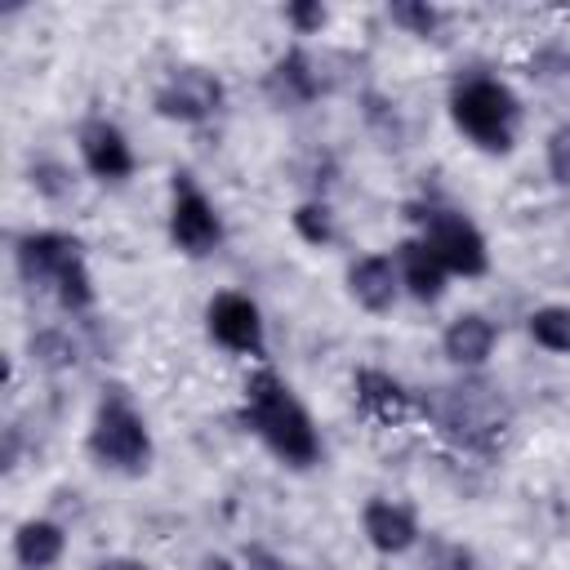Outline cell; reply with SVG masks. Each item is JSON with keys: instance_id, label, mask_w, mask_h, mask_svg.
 Masks as SVG:
<instances>
[{"instance_id": "cell-1", "label": "cell", "mask_w": 570, "mask_h": 570, "mask_svg": "<svg viewBox=\"0 0 570 570\" xmlns=\"http://www.w3.org/2000/svg\"><path fill=\"white\" fill-rule=\"evenodd\" d=\"M240 423L285 463V468H316L325 445L307 414V405L294 396V387L272 370L258 365L240 387Z\"/></svg>"}, {"instance_id": "cell-2", "label": "cell", "mask_w": 570, "mask_h": 570, "mask_svg": "<svg viewBox=\"0 0 570 570\" xmlns=\"http://www.w3.org/2000/svg\"><path fill=\"white\" fill-rule=\"evenodd\" d=\"M13 267L27 289L49 294L67 316H85L98 298L85 240L62 227H36L13 240Z\"/></svg>"}, {"instance_id": "cell-3", "label": "cell", "mask_w": 570, "mask_h": 570, "mask_svg": "<svg viewBox=\"0 0 570 570\" xmlns=\"http://www.w3.org/2000/svg\"><path fill=\"white\" fill-rule=\"evenodd\" d=\"M450 120L454 129L485 156H508L521 129V98L499 76H463L450 89Z\"/></svg>"}, {"instance_id": "cell-4", "label": "cell", "mask_w": 570, "mask_h": 570, "mask_svg": "<svg viewBox=\"0 0 570 570\" xmlns=\"http://www.w3.org/2000/svg\"><path fill=\"white\" fill-rule=\"evenodd\" d=\"M85 450L102 472H116V476H142L151 468L156 441H151V428H147L142 410L129 401L125 387H107L102 401L94 405Z\"/></svg>"}, {"instance_id": "cell-5", "label": "cell", "mask_w": 570, "mask_h": 570, "mask_svg": "<svg viewBox=\"0 0 570 570\" xmlns=\"http://www.w3.org/2000/svg\"><path fill=\"white\" fill-rule=\"evenodd\" d=\"M436 392L441 396H436L432 414H436V423H441L445 436H454L459 445H468L476 454H490L503 441V432L512 423V410L499 396V387H490L481 379H463V383L436 387Z\"/></svg>"}, {"instance_id": "cell-6", "label": "cell", "mask_w": 570, "mask_h": 570, "mask_svg": "<svg viewBox=\"0 0 570 570\" xmlns=\"http://www.w3.org/2000/svg\"><path fill=\"white\" fill-rule=\"evenodd\" d=\"M414 218H419V236L436 249V258L445 263L450 276L476 281V276L490 272V240H485V232H481L463 209L423 205Z\"/></svg>"}, {"instance_id": "cell-7", "label": "cell", "mask_w": 570, "mask_h": 570, "mask_svg": "<svg viewBox=\"0 0 570 570\" xmlns=\"http://www.w3.org/2000/svg\"><path fill=\"white\" fill-rule=\"evenodd\" d=\"M165 232H169V245L178 254H187V258H209L227 240V227H223L218 205L196 187L191 174H174Z\"/></svg>"}, {"instance_id": "cell-8", "label": "cell", "mask_w": 570, "mask_h": 570, "mask_svg": "<svg viewBox=\"0 0 570 570\" xmlns=\"http://www.w3.org/2000/svg\"><path fill=\"white\" fill-rule=\"evenodd\" d=\"M223 107H227V85L205 67H174L151 94V111L174 125H205Z\"/></svg>"}, {"instance_id": "cell-9", "label": "cell", "mask_w": 570, "mask_h": 570, "mask_svg": "<svg viewBox=\"0 0 570 570\" xmlns=\"http://www.w3.org/2000/svg\"><path fill=\"white\" fill-rule=\"evenodd\" d=\"M205 334L232 352V356H249L263 365L267 356V325H263V312L249 294L240 289H218L209 303H205Z\"/></svg>"}, {"instance_id": "cell-10", "label": "cell", "mask_w": 570, "mask_h": 570, "mask_svg": "<svg viewBox=\"0 0 570 570\" xmlns=\"http://www.w3.org/2000/svg\"><path fill=\"white\" fill-rule=\"evenodd\" d=\"M76 151H80V165L98 183H125L138 169V156H134L129 134L116 120H107V116H85L76 125Z\"/></svg>"}, {"instance_id": "cell-11", "label": "cell", "mask_w": 570, "mask_h": 570, "mask_svg": "<svg viewBox=\"0 0 570 570\" xmlns=\"http://www.w3.org/2000/svg\"><path fill=\"white\" fill-rule=\"evenodd\" d=\"M361 534L365 543L379 552V557H405L423 543V525H419V512L401 499H387V494H374L365 499L361 508Z\"/></svg>"}, {"instance_id": "cell-12", "label": "cell", "mask_w": 570, "mask_h": 570, "mask_svg": "<svg viewBox=\"0 0 570 570\" xmlns=\"http://www.w3.org/2000/svg\"><path fill=\"white\" fill-rule=\"evenodd\" d=\"M321 89H325L321 62H316L303 45H289V49L267 67V76H263V94H267L272 107H281V111H298V107L316 102Z\"/></svg>"}, {"instance_id": "cell-13", "label": "cell", "mask_w": 570, "mask_h": 570, "mask_svg": "<svg viewBox=\"0 0 570 570\" xmlns=\"http://www.w3.org/2000/svg\"><path fill=\"white\" fill-rule=\"evenodd\" d=\"M343 285H347V298L370 312V316H383L401 303V272H396V258L392 254H356L343 272Z\"/></svg>"}, {"instance_id": "cell-14", "label": "cell", "mask_w": 570, "mask_h": 570, "mask_svg": "<svg viewBox=\"0 0 570 570\" xmlns=\"http://www.w3.org/2000/svg\"><path fill=\"white\" fill-rule=\"evenodd\" d=\"M352 401H356V414L379 428H401L414 414V396L405 392V383L374 365H361L352 374Z\"/></svg>"}, {"instance_id": "cell-15", "label": "cell", "mask_w": 570, "mask_h": 570, "mask_svg": "<svg viewBox=\"0 0 570 570\" xmlns=\"http://www.w3.org/2000/svg\"><path fill=\"white\" fill-rule=\"evenodd\" d=\"M392 258H396V272H401V289H405L414 303L432 307V303L445 298V289H450V272H445V263L436 258V249H432L419 232L405 236V240L392 249Z\"/></svg>"}, {"instance_id": "cell-16", "label": "cell", "mask_w": 570, "mask_h": 570, "mask_svg": "<svg viewBox=\"0 0 570 570\" xmlns=\"http://www.w3.org/2000/svg\"><path fill=\"white\" fill-rule=\"evenodd\" d=\"M494 343H499V330L485 312H459L441 330V356L463 374L481 370L494 356Z\"/></svg>"}, {"instance_id": "cell-17", "label": "cell", "mask_w": 570, "mask_h": 570, "mask_svg": "<svg viewBox=\"0 0 570 570\" xmlns=\"http://www.w3.org/2000/svg\"><path fill=\"white\" fill-rule=\"evenodd\" d=\"M9 548H13V561L22 570H53L67 552V530L53 517H27L13 525Z\"/></svg>"}, {"instance_id": "cell-18", "label": "cell", "mask_w": 570, "mask_h": 570, "mask_svg": "<svg viewBox=\"0 0 570 570\" xmlns=\"http://www.w3.org/2000/svg\"><path fill=\"white\" fill-rule=\"evenodd\" d=\"M27 356H31L36 370H45V374H62V370H71V365L80 361V343L71 338V330H62V325H45V330L27 334Z\"/></svg>"}, {"instance_id": "cell-19", "label": "cell", "mask_w": 570, "mask_h": 570, "mask_svg": "<svg viewBox=\"0 0 570 570\" xmlns=\"http://www.w3.org/2000/svg\"><path fill=\"white\" fill-rule=\"evenodd\" d=\"M525 334L534 338V347L566 356L570 352V307L566 303H543L525 316Z\"/></svg>"}, {"instance_id": "cell-20", "label": "cell", "mask_w": 570, "mask_h": 570, "mask_svg": "<svg viewBox=\"0 0 570 570\" xmlns=\"http://www.w3.org/2000/svg\"><path fill=\"white\" fill-rule=\"evenodd\" d=\"M289 227H294V236H298L303 245H312V249H325V245L338 236L334 209H330L325 200H298L294 214H289Z\"/></svg>"}, {"instance_id": "cell-21", "label": "cell", "mask_w": 570, "mask_h": 570, "mask_svg": "<svg viewBox=\"0 0 570 570\" xmlns=\"http://www.w3.org/2000/svg\"><path fill=\"white\" fill-rule=\"evenodd\" d=\"M419 570H476V552L450 534H423Z\"/></svg>"}, {"instance_id": "cell-22", "label": "cell", "mask_w": 570, "mask_h": 570, "mask_svg": "<svg viewBox=\"0 0 570 570\" xmlns=\"http://www.w3.org/2000/svg\"><path fill=\"white\" fill-rule=\"evenodd\" d=\"M27 178H31V191H36L40 200H67V196L76 191V169H71L67 160H58V156L31 160Z\"/></svg>"}, {"instance_id": "cell-23", "label": "cell", "mask_w": 570, "mask_h": 570, "mask_svg": "<svg viewBox=\"0 0 570 570\" xmlns=\"http://www.w3.org/2000/svg\"><path fill=\"white\" fill-rule=\"evenodd\" d=\"M387 18H392L405 36H419V40H432L436 27H441V9L428 4V0H396V4H387Z\"/></svg>"}, {"instance_id": "cell-24", "label": "cell", "mask_w": 570, "mask_h": 570, "mask_svg": "<svg viewBox=\"0 0 570 570\" xmlns=\"http://www.w3.org/2000/svg\"><path fill=\"white\" fill-rule=\"evenodd\" d=\"M543 165L557 187H570V120H557L543 138Z\"/></svg>"}, {"instance_id": "cell-25", "label": "cell", "mask_w": 570, "mask_h": 570, "mask_svg": "<svg viewBox=\"0 0 570 570\" xmlns=\"http://www.w3.org/2000/svg\"><path fill=\"white\" fill-rule=\"evenodd\" d=\"M281 18H285V27L294 36H321V27L330 22V9L321 0H294V4H285Z\"/></svg>"}, {"instance_id": "cell-26", "label": "cell", "mask_w": 570, "mask_h": 570, "mask_svg": "<svg viewBox=\"0 0 570 570\" xmlns=\"http://www.w3.org/2000/svg\"><path fill=\"white\" fill-rule=\"evenodd\" d=\"M245 570H298V566H289L285 557H276L267 548H245Z\"/></svg>"}, {"instance_id": "cell-27", "label": "cell", "mask_w": 570, "mask_h": 570, "mask_svg": "<svg viewBox=\"0 0 570 570\" xmlns=\"http://www.w3.org/2000/svg\"><path fill=\"white\" fill-rule=\"evenodd\" d=\"M94 570H156V566L142 561V557H129V552H111V557H102Z\"/></svg>"}, {"instance_id": "cell-28", "label": "cell", "mask_w": 570, "mask_h": 570, "mask_svg": "<svg viewBox=\"0 0 570 570\" xmlns=\"http://www.w3.org/2000/svg\"><path fill=\"white\" fill-rule=\"evenodd\" d=\"M196 570H240V566H236L227 552H205V557L196 561Z\"/></svg>"}]
</instances>
